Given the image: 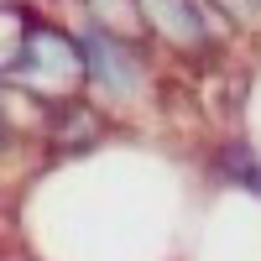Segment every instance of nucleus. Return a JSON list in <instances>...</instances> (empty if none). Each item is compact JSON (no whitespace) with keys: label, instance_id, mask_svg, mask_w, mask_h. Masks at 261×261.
Segmentation results:
<instances>
[{"label":"nucleus","instance_id":"nucleus-1","mask_svg":"<svg viewBox=\"0 0 261 261\" xmlns=\"http://www.w3.org/2000/svg\"><path fill=\"white\" fill-rule=\"evenodd\" d=\"M6 94L37 115L84 94V47L73 21L27 6L21 27L6 37Z\"/></svg>","mask_w":261,"mask_h":261},{"label":"nucleus","instance_id":"nucleus-2","mask_svg":"<svg viewBox=\"0 0 261 261\" xmlns=\"http://www.w3.org/2000/svg\"><path fill=\"white\" fill-rule=\"evenodd\" d=\"M79 47H84V94L110 120L136 115L151 99V42L105 32L94 21H73Z\"/></svg>","mask_w":261,"mask_h":261},{"label":"nucleus","instance_id":"nucleus-3","mask_svg":"<svg viewBox=\"0 0 261 261\" xmlns=\"http://www.w3.org/2000/svg\"><path fill=\"white\" fill-rule=\"evenodd\" d=\"M146 42L178 53V58H209L220 47V27L204 0H136Z\"/></svg>","mask_w":261,"mask_h":261},{"label":"nucleus","instance_id":"nucleus-4","mask_svg":"<svg viewBox=\"0 0 261 261\" xmlns=\"http://www.w3.org/2000/svg\"><path fill=\"white\" fill-rule=\"evenodd\" d=\"M110 125L115 120L105 115L89 94H79V99H63V105L37 115V146H47L53 157H84V151L105 146Z\"/></svg>","mask_w":261,"mask_h":261},{"label":"nucleus","instance_id":"nucleus-5","mask_svg":"<svg viewBox=\"0 0 261 261\" xmlns=\"http://www.w3.org/2000/svg\"><path fill=\"white\" fill-rule=\"evenodd\" d=\"M209 167H214V178L220 183H230V188H246V193H256L261 199V151L251 146V141H220L209 151Z\"/></svg>","mask_w":261,"mask_h":261},{"label":"nucleus","instance_id":"nucleus-6","mask_svg":"<svg viewBox=\"0 0 261 261\" xmlns=\"http://www.w3.org/2000/svg\"><path fill=\"white\" fill-rule=\"evenodd\" d=\"M214 21H235V27H261V0H209Z\"/></svg>","mask_w":261,"mask_h":261},{"label":"nucleus","instance_id":"nucleus-7","mask_svg":"<svg viewBox=\"0 0 261 261\" xmlns=\"http://www.w3.org/2000/svg\"><path fill=\"white\" fill-rule=\"evenodd\" d=\"M0 204H6V178H0Z\"/></svg>","mask_w":261,"mask_h":261}]
</instances>
